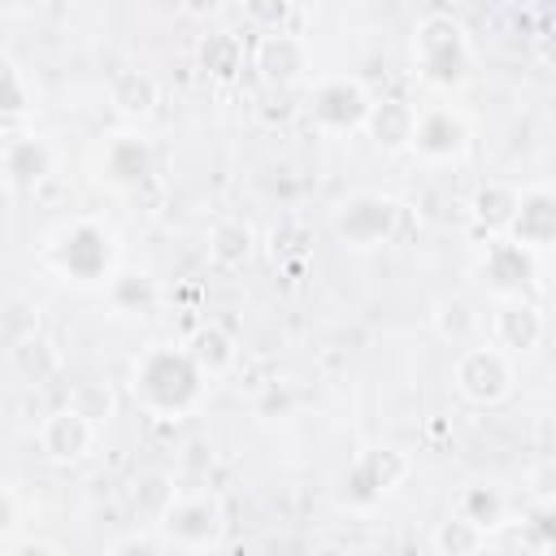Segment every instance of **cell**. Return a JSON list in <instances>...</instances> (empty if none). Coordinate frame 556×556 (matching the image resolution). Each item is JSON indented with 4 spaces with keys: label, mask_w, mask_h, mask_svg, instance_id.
I'll list each match as a JSON object with an SVG mask.
<instances>
[{
    "label": "cell",
    "mask_w": 556,
    "mask_h": 556,
    "mask_svg": "<svg viewBox=\"0 0 556 556\" xmlns=\"http://www.w3.org/2000/svg\"><path fill=\"white\" fill-rule=\"evenodd\" d=\"M517 195H521V182H508V178H486L473 187L469 195V217L473 226L486 235V239H504L508 235V222L517 213Z\"/></svg>",
    "instance_id": "ac0fdd59"
},
{
    "label": "cell",
    "mask_w": 556,
    "mask_h": 556,
    "mask_svg": "<svg viewBox=\"0 0 556 556\" xmlns=\"http://www.w3.org/2000/svg\"><path fill=\"white\" fill-rule=\"evenodd\" d=\"M543 313H539V304H530V300H495L486 313H482V321H478V334H482V343H491L495 352H504V356H521V352H534L539 343H543Z\"/></svg>",
    "instance_id": "30bf717a"
},
{
    "label": "cell",
    "mask_w": 556,
    "mask_h": 556,
    "mask_svg": "<svg viewBox=\"0 0 556 556\" xmlns=\"http://www.w3.org/2000/svg\"><path fill=\"white\" fill-rule=\"evenodd\" d=\"M369 87L352 74H321L313 78L308 87V122L321 130V135H352V130H365V117H369Z\"/></svg>",
    "instance_id": "ba28073f"
},
{
    "label": "cell",
    "mask_w": 556,
    "mask_h": 556,
    "mask_svg": "<svg viewBox=\"0 0 556 556\" xmlns=\"http://www.w3.org/2000/svg\"><path fill=\"white\" fill-rule=\"evenodd\" d=\"M200 65L217 78H230L243 70V39L235 30H213L200 39Z\"/></svg>",
    "instance_id": "f1b7e54d"
},
{
    "label": "cell",
    "mask_w": 556,
    "mask_h": 556,
    "mask_svg": "<svg viewBox=\"0 0 556 556\" xmlns=\"http://www.w3.org/2000/svg\"><path fill=\"white\" fill-rule=\"evenodd\" d=\"M408 469H413V460H408V452H400V447H387V443L361 447V452L352 456V465L343 469V478H339V504L365 513V508L382 504L387 495H395V491L404 486Z\"/></svg>",
    "instance_id": "8992f818"
},
{
    "label": "cell",
    "mask_w": 556,
    "mask_h": 556,
    "mask_svg": "<svg viewBox=\"0 0 556 556\" xmlns=\"http://www.w3.org/2000/svg\"><path fill=\"white\" fill-rule=\"evenodd\" d=\"M469 117L456 104H426L413 113L408 152H417L426 165H456L469 152Z\"/></svg>",
    "instance_id": "9c48e42d"
},
{
    "label": "cell",
    "mask_w": 556,
    "mask_h": 556,
    "mask_svg": "<svg viewBox=\"0 0 556 556\" xmlns=\"http://www.w3.org/2000/svg\"><path fill=\"white\" fill-rule=\"evenodd\" d=\"M43 265L83 291H104L117 274V235L100 217H70L43 235Z\"/></svg>",
    "instance_id": "7a4b0ae2"
},
{
    "label": "cell",
    "mask_w": 556,
    "mask_h": 556,
    "mask_svg": "<svg viewBox=\"0 0 556 556\" xmlns=\"http://www.w3.org/2000/svg\"><path fill=\"white\" fill-rule=\"evenodd\" d=\"M330 226H334L339 243H348L356 252H374V248L400 239L404 204L395 195H382V191H352V195H343L334 204Z\"/></svg>",
    "instance_id": "5b68a950"
},
{
    "label": "cell",
    "mask_w": 556,
    "mask_h": 556,
    "mask_svg": "<svg viewBox=\"0 0 556 556\" xmlns=\"http://www.w3.org/2000/svg\"><path fill=\"white\" fill-rule=\"evenodd\" d=\"M13 521H17V504H13V495L0 486V534H9Z\"/></svg>",
    "instance_id": "d6a6232c"
},
{
    "label": "cell",
    "mask_w": 556,
    "mask_h": 556,
    "mask_svg": "<svg viewBox=\"0 0 556 556\" xmlns=\"http://www.w3.org/2000/svg\"><path fill=\"white\" fill-rule=\"evenodd\" d=\"M430 321H434V334H439V339L465 348V343L478 339V321H482V313H473V304L460 300V295H443V300H434Z\"/></svg>",
    "instance_id": "cb8c5ba5"
},
{
    "label": "cell",
    "mask_w": 556,
    "mask_h": 556,
    "mask_svg": "<svg viewBox=\"0 0 556 556\" xmlns=\"http://www.w3.org/2000/svg\"><path fill=\"white\" fill-rule=\"evenodd\" d=\"M517 248L526 252H547L552 239H556V191L547 182H526L521 195H517V213L508 222V235Z\"/></svg>",
    "instance_id": "2e32d148"
},
{
    "label": "cell",
    "mask_w": 556,
    "mask_h": 556,
    "mask_svg": "<svg viewBox=\"0 0 556 556\" xmlns=\"http://www.w3.org/2000/svg\"><path fill=\"white\" fill-rule=\"evenodd\" d=\"M96 430H100V426H91L83 413H74L70 404H56V408L43 413V421L35 426V443H39L43 460H52V465H74V460L91 456Z\"/></svg>",
    "instance_id": "9a60e30c"
},
{
    "label": "cell",
    "mask_w": 556,
    "mask_h": 556,
    "mask_svg": "<svg viewBox=\"0 0 556 556\" xmlns=\"http://www.w3.org/2000/svg\"><path fill=\"white\" fill-rule=\"evenodd\" d=\"M161 295H165L161 282L152 274H143V269H117L109 278V287H104V300L122 317H152L161 308Z\"/></svg>",
    "instance_id": "7402d4cb"
},
{
    "label": "cell",
    "mask_w": 556,
    "mask_h": 556,
    "mask_svg": "<svg viewBox=\"0 0 556 556\" xmlns=\"http://www.w3.org/2000/svg\"><path fill=\"white\" fill-rule=\"evenodd\" d=\"M408 52H413L417 78L439 87V91H456L473 74V39H469L465 22L443 13V9H430L417 17Z\"/></svg>",
    "instance_id": "3957f363"
},
{
    "label": "cell",
    "mask_w": 556,
    "mask_h": 556,
    "mask_svg": "<svg viewBox=\"0 0 556 556\" xmlns=\"http://www.w3.org/2000/svg\"><path fill=\"white\" fill-rule=\"evenodd\" d=\"M486 543H491V539H486L478 526H469L465 517H456V513H447V517L434 526V534H430L434 556H482Z\"/></svg>",
    "instance_id": "484cf974"
},
{
    "label": "cell",
    "mask_w": 556,
    "mask_h": 556,
    "mask_svg": "<svg viewBox=\"0 0 556 556\" xmlns=\"http://www.w3.org/2000/svg\"><path fill=\"white\" fill-rule=\"evenodd\" d=\"M413 113H417V104H408L400 96L374 100L369 104V117H365V135L382 152H404L408 148V135H413Z\"/></svg>",
    "instance_id": "603a6c76"
},
{
    "label": "cell",
    "mask_w": 556,
    "mask_h": 556,
    "mask_svg": "<svg viewBox=\"0 0 556 556\" xmlns=\"http://www.w3.org/2000/svg\"><path fill=\"white\" fill-rule=\"evenodd\" d=\"M204 391H208V378L182 343H148L130 361V395L156 421L191 417L200 408Z\"/></svg>",
    "instance_id": "6da1fadb"
},
{
    "label": "cell",
    "mask_w": 556,
    "mask_h": 556,
    "mask_svg": "<svg viewBox=\"0 0 556 556\" xmlns=\"http://www.w3.org/2000/svg\"><path fill=\"white\" fill-rule=\"evenodd\" d=\"M478 282L495 300H526V291L539 282V256L517 248L513 239H486L478 256Z\"/></svg>",
    "instance_id": "7c38bea8"
},
{
    "label": "cell",
    "mask_w": 556,
    "mask_h": 556,
    "mask_svg": "<svg viewBox=\"0 0 556 556\" xmlns=\"http://www.w3.org/2000/svg\"><path fill=\"white\" fill-rule=\"evenodd\" d=\"M452 387L473 408H495L517 391V361L491 343H465L452 361Z\"/></svg>",
    "instance_id": "52a82bcc"
},
{
    "label": "cell",
    "mask_w": 556,
    "mask_h": 556,
    "mask_svg": "<svg viewBox=\"0 0 556 556\" xmlns=\"http://www.w3.org/2000/svg\"><path fill=\"white\" fill-rule=\"evenodd\" d=\"M4 556H61V547L48 543V539H22V543H13Z\"/></svg>",
    "instance_id": "1f68e13d"
},
{
    "label": "cell",
    "mask_w": 556,
    "mask_h": 556,
    "mask_svg": "<svg viewBox=\"0 0 556 556\" xmlns=\"http://www.w3.org/2000/svg\"><path fill=\"white\" fill-rule=\"evenodd\" d=\"M452 513L465 517L469 526H478V530L491 539V534L513 517V500H508V491H504L500 482H491V478H473V482H465V486L456 491Z\"/></svg>",
    "instance_id": "e0dca14e"
},
{
    "label": "cell",
    "mask_w": 556,
    "mask_h": 556,
    "mask_svg": "<svg viewBox=\"0 0 556 556\" xmlns=\"http://www.w3.org/2000/svg\"><path fill=\"white\" fill-rule=\"evenodd\" d=\"M182 348H187L191 361L204 369V378H222V374H230V369L239 365V339H235L222 321H200V326L187 334Z\"/></svg>",
    "instance_id": "44dd1931"
},
{
    "label": "cell",
    "mask_w": 556,
    "mask_h": 556,
    "mask_svg": "<svg viewBox=\"0 0 556 556\" xmlns=\"http://www.w3.org/2000/svg\"><path fill=\"white\" fill-rule=\"evenodd\" d=\"M30 109H35V83H30V74L9 52H0V117H26Z\"/></svg>",
    "instance_id": "83f0119b"
},
{
    "label": "cell",
    "mask_w": 556,
    "mask_h": 556,
    "mask_svg": "<svg viewBox=\"0 0 556 556\" xmlns=\"http://www.w3.org/2000/svg\"><path fill=\"white\" fill-rule=\"evenodd\" d=\"M100 178L117 191H139L152 174H156V148L148 135L139 130H113L104 143H100Z\"/></svg>",
    "instance_id": "4fadbf2b"
},
{
    "label": "cell",
    "mask_w": 556,
    "mask_h": 556,
    "mask_svg": "<svg viewBox=\"0 0 556 556\" xmlns=\"http://www.w3.org/2000/svg\"><path fill=\"white\" fill-rule=\"evenodd\" d=\"M204 248H208V265H213V269L235 274V269H243V265L256 256V230H252V222H243V217H217V222L208 226Z\"/></svg>",
    "instance_id": "d6986e66"
},
{
    "label": "cell",
    "mask_w": 556,
    "mask_h": 556,
    "mask_svg": "<svg viewBox=\"0 0 556 556\" xmlns=\"http://www.w3.org/2000/svg\"><path fill=\"white\" fill-rule=\"evenodd\" d=\"M495 534H513L521 556H547L552 552V513L547 508H534V513H521V517H508Z\"/></svg>",
    "instance_id": "4316f807"
},
{
    "label": "cell",
    "mask_w": 556,
    "mask_h": 556,
    "mask_svg": "<svg viewBox=\"0 0 556 556\" xmlns=\"http://www.w3.org/2000/svg\"><path fill=\"white\" fill-rule=\"evenodd\" d=\"M104 556H165V543H161L156 534H148V530H130V534H122Z\"/></svg>",
    "instance_id": "4dcf8cb0"
},
{
    "label": "cell",
    "mask_w": 556,
    "mask_h": 556,
    "mask_svg": "<svg viewBox=\"0 0 556 556\" xmlns=\"http://www.w3.org/2000/svg\"><path fill=\"white\" fill-rule=\"evenodd\" d=\"M174 495H178L174 473H165V469H148V473H139V478H135V491H130L135 517H143V521L156 526V521L165 517V508L174 504Z\"/></svg>",
    "instance_id": "d4e9b609"
},
{
    "label": "cell",
    "mask_w": 556,
    "mask_h": 556,
    "mask_svg": "<svg viewBox=\"0 0 556 556\" xmlns=\"http://www.w3.org/2000/svg\"><path fill=\"white\" fill-rule=\"evenodd\" d=\"M109 104H113L122 117H130V122L152 117L156 104H161V83H156V74H152V70H139V65L117 70V74L109 78Z\"/></svg>",
    "instance_id": "ffe728a7"
},
{
    "label": "cell",
    "mask_w": 556,
    "mask_h": 556,
    "mask_svg": "<svg viewBox=\"0 0 556 556\" xmlns=\"http://www.w3.org/2000/svg\"><path fill=\"white\" fill-rule=\"evenodd\" d=\"M230 521H226V504L217 491H178L174 504L165 508V517L156 521V539L182 556H200L222 547Z\"/></svg>",
    "instance_id": "277c9868"
},
{
    "label": "cell",
    "mask_w": 556,
    "mask_h": 556,
    "mask_svg": "<svg viewBox=\"0 0 556 556\" xmlns=\"http://www.w3.org/2000/svg\"><path fill=\"white\" fill-rule=\"evenodd\" d=\"M52 169H56V148H52L43 135H30V130L0 135V182H4V187L30 191V187H39Z\"/></svg>",
    "instance_id": "5bb4252c"
},
{
    "label": "cell",
    "mask_w": 556,
    "mask_h": 556,
    "mask_svg": "<svg viewBox=\"0 0 556 556\" xmlns=\"http://www.w3.org/2000/svg\"><path fill=\"white\" fill-rule=\"evenodd\" d=\"M252 70L269 87H295L313 74V48L295 30H282V26L261 30V39L252 43Z\"/></svg>",
    "instance_id": "8fae6325"
},
{
    "label": "cell",
    "mask_w": 556,
    "mask_h": 556,
    "mask_svg": "<svg viewBox=\"0 0 556 556\" xmlns=\"http://www.w3.org/2000/svg\"><path fill=\"white\" fill-rule=\"evenodd\" d=\"M65 404H70L74 413H83L91 426H100V421H109V417L117 413V395H113L104 382H74Z\"/></svg>",
    "instance_id": "f546056e"
}]
</instances>
